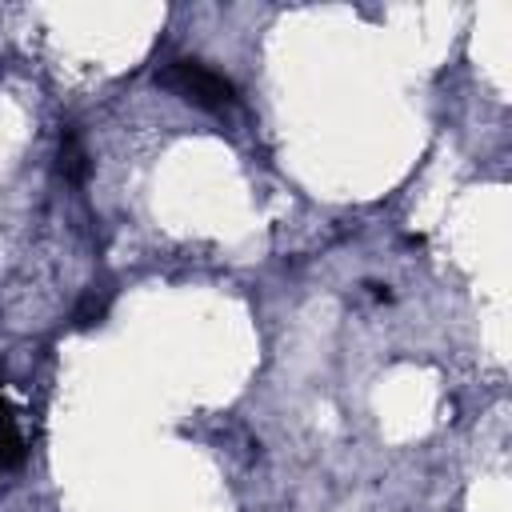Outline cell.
Segmentation results:
<instances>
[{
    "label": "cell",
    "instance_id": "3",
    "mask_svg": "<svg viewBox=\"0 0 512 512\" xmlns=\"http://www.w3.org/2000/svg\"><path fill=\"white\" fill-rule=\"evenodd\" d=\"M60 172H64V180L84 176V152H80L76 136H64V144H60Z\"/></svg>",
    "mask_w": 512,
    "mask_h": 512
},
{
    "label": "cell",
    "instance_id": "2",
    "mask_svg": "<svg viewBox=\"0 0 512 512\" xmlns=\"http://www.w3.org/2000/svg\"><path fill=\"white\" fill-rule=\"evenodd\" d=\"M24 460V436H20V420L12 412V404L0 396V480Z\"/></svg>",
    "mask_w": 512,
    "mask_h": 512
},
{
    "label": "cell",
    "instance_id": "1",
    "mask_svg": "<svg viewBox=\"0 0 512 512\" xmlns=\"http://www.w3.org/2000/svg\"><path fill=\"white\" fill-rule=\"evenodd\" d=\"M172 96H180L184 104L200 108V112H228L236 104V84L216 72L212 64L196 60V56H180V60H168L164 72L156 76Z\"/></svg>",
    "mask_w": 512,
    "mask_h": 512
}]
</instances>
